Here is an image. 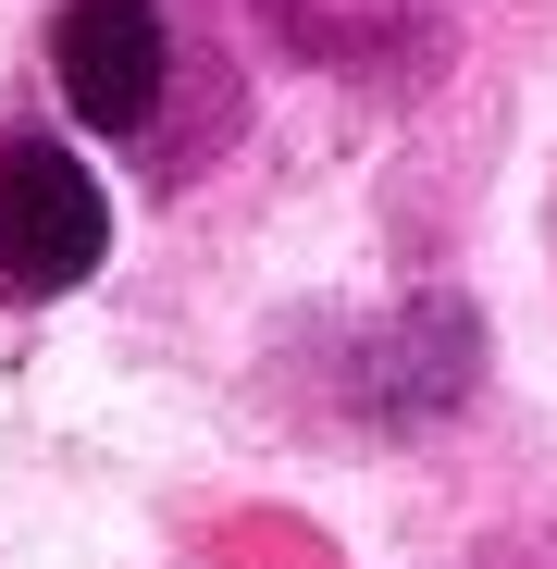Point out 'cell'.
<instances>
[{
    "label": "cell",
    "instance_id": "cell-1",
    "mask_svg": "<svg viewBox=\"0 0 557 569\" xmlns=\"http://www.w3.org/2000/svg\"><path fill=\"white\" fill-rule=\"evenodd\" d=\"M112 260V199L87 186L62 137H0V284L13 298H62Z\"/></svg>",
    "mask_w": 557,
    "mask_h": 569
},
{
    "label": "cell",
    "instance_id": "cell-2",
    "mask_svg": "<svg viewBox=\"0 0 557 569\" xmlns=\"http://www.w3.org/2000/svg\"><path fill=\"white\" fill-rule=\"evenodd\" d=\"M62 100L74 124H100V137H149L161 100H173V13L161 0H62Z\"/></svg>",
    "mask_w": 557,
    "mask_h": 569
},
{
    "label": "cell",
    "instance_id": "cell-3",
    "mask_svg": "<svg viewBox=\"0 0 557 569\" xmlns=\"http://www.w3.org/2000/svg\"><path fill=\"white\" fill-rule=\"evenodd\" d=\"M272 13H286V38L298 50H322V62H359L371 38H397L421 0H272Z\"/></svg>",
    "mask_w": 557,
    "mask_h": 569
}]
</instances>
